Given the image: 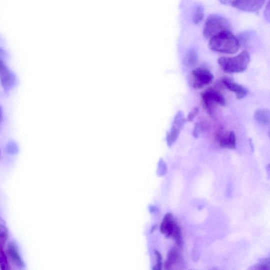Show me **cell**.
Returning <instances> with one entry per match:
<instances>
[{"label":"cell","mask_w":270,"mask_h":270,"mask_svg":"<svg viewBox=\"0 0 270 270\" xmlns=\"http://www.w3.org/2000/svg\"><path fill=\"white\" fill-rule=\"evenodd\" d=\"M208 46L214 52L233 54L239 50L240 42L234 34L226 31L211 38Z\"/></svg>","instance_id":"6da1fadb"},{"label":"cell","mask_w":270,"mask_h":270,"mask_svg":"<svg viewBox=\"0 0 270 270\" xmlns=\"http://www.w3.org/2000/svg\"><path fill=\"white\" fill-rule=\"evenodd\" d=\"M250 60L249 54L246 51H244L235 56H222L218 62L224 72L228 73H239L247 69Z\"/></svg>","instance_id":"7a4b0ae2"},{"label":"cell","mask_w":270,"mask_h":270,"mask_svg":"<svg viewBox=\"0 0 270 270\" xmlns=\"http://www.w3.org/2000/svg\"><path fill=\"white\" fill-rule=\"evenodd\" d=\"M230 25L228 19L218 14L210 15L206 19L204 35L210 38L226 31H230Z\"/></svg>","instance_id":"3957f363"},{"label":"cell","mask_w":270,"mask_h":270,"mask_svg":"<svg viewBox=\"0 0 270 270\" xmlns=\"http://www.w3.org/2000/svg\"><path fill=\"white\" fill-rule=\"evenodd\" d=\"M161 232L168 238L175 240L177 246L182 245V238L181 229L170 213L167 214L164 218L160 226Z\"/></svg>","instance_id":"277c9868"},{"label":"cell","mask_w":270,"mask_h":270,"mask_svg":"<svg viewBox=\"0 0 270 270\" xmlns=\"http://www.w3.org/2000/svg\"><path fill=\"white\" fill-rule=\"evenodd\" d=\"M202 105L210 116L214 114L216 105L224 106L226 100L224 96L214 88H208L200 94Z\"/></svg>","instance_id":"5b68a950"},{"label":"cell","mask_w":270,"mask_h":270,"mask_svg":"<svg viewBox=\"0 0 270 270\" xmlns=\"http://www.w3.org/2000/svg\"><path fill=\"white\" fill-rule=\"evenodd\" d=\"M214 79V76L210 70L200 67L192 70L189 82L192 88L200 90L211 84Z\"/></svg>","instance_id":"8992f818"},{"label":"cell","mask_w":270,"mask_h":270,"mask_svg":"<svg viewBox=\"0 0 270 270\" xmlns=\"http://www.w3.org/2000/svg\"><path fill=\"white\" fill-rule=\"evenodd\" d=\"M0 81L6 92L10 90L16 82L15 74L8 68L2 58H0Z\"/></svg>","instance_id":"52a82bcc"},{"label":"cell","mask_w":270,"mask_h":270,"mask_svg":"<svg viewBox=\"0 0 270 270\" xmlns=\"http://www.w3.org/2000/svg\"><path fill=\"white\" fill-rule=\"evenodd\" d=\"M184 267V260L178 250L175 248L170 249L165 262L166 270H182Z\"/></svg>","instance_id":"ba28073f"},{"label":"cell","mask_w":270,"mask_h":270,"mask_svg":"<svg viewBox=\"0 0 270 270\" xmlns=\"http://www.w3.org/2000/svg\"><path fill=\"white\" fill-rule=\"evenodd\" d=\"M221 3L228 4L231 6L238 8L241 10L248 12H254L258 10L261 8L265 1L260 0V1H220Z\"/></svg>","instance_id":"9c48e42d"},{"label":"cell","mask_w":270,"mask_h":270,"mask_svg":"<svg viewBox=\"0 0 270 270\" xmlns=\"http://www.w3.org/2000/svg\"><path fill=\"white\" fill-rule=\"evenodd\" d=\"M223 84L228 90L236 94V98L238 100L243 99L248 94V90L244 88V86L237 84L228 78L224 79Z\"/></svg>","instance_id":"30bf717a"},{"label":"cell","mask_w":270,"mask_h":270,"mask_svg":"<svg viewBox=\"0 0 270 270\" xmlns=\"http://www.w3.org/2000/svg\"><path fill=\"white\" fill-rule=\"evenodd\" d=\"M216 140L219 142L221 147L230 149L236 148V139L234 132L222 133L218 137Z\"/></svg>","instance_id":"8fae6325"},{"label":"cell","mask_w":270,"mask_h":270,"mask_svg":"<svg viewBox=\"0 0 270 270\" xmlns=\"http://www.w3.org/2000/svg\"><path fill=\"white\" fill-rule=\"evenodd\" d=\"M8 253L15 265L21 268L24 267V263L20 256L19 255L16 246L14 244L11 243L9 244L8 246Z\"/></svg>","instance_id":"7c38bea8"},{"label":"cell","mask_w":270,"mask_h":270,"mask_svg":"<svg viewBox=\"0 0 270 270\" xmlns=\"http://www.w3.org/2000/svg\"><path fill=\"white\" fill-rule=\"evenodd\" d=\"M198 60V52L194 48H191L184 58V64L188 67H194L197 64Z\"/></svg>","instance_id":"4fadbf2b"},{"label":"cell","mask_w":270,"mask_h":270,"mask_svg":"<svg viewBox=\"0 0 270 270\" xmlns=\"http://www.w3.org/2000/svg\"><path fill=\"white\" fill-rule=\"evenodd\" d=\"M255 120L260 123L268 125L270 124V112L266 108L258 110L254 116Z\"/></svg>","instance_id":"5bb4252c"},{"label":"cell","mask_w":270,"mask_h":270,"mask_svg":"<svg viewBox=\"0 0 270 270\" xmlns=\"http://www.w3.org/2000/svg\"><path fill=\"white\" fill-rule=\"evenodd\" d=\"M186 120L184 118V113L182 111L177 112L174 119L172 128L180 130L184 126Z\"/></svg>","instance_id":"9a60e30c"},{"label":"cell","mask_w":270,"mask_h":270,"mask_svg":"<svg viewBox=\"0 0 270 270\" xmlns=\"http://www.w3.org/2000/svg\"><path fill=\"white\" fill-rule=\"evenodd\" d=\"M204 16V10L200 6H198L192 12V20L196 24H199Z\"/></svg>","instance_id":"2e32d148"},{"label":"cell","mask_w":270,"mask_h":270,"mask_svg":"<svg viewBox=\"0 0 270 270\" xmlns=\"http://www.w3.org/2000/svg\"><path fill=\"white\" fill-rule=\"evenodd\" d=\"M268 258L262 260L258 264L250 267L248 270H270Z\"/></svg>","instance_id":"e0dca14e"},{"label":"cell","mask_w":270,"mask_h":270,"mask_svg":"<svg viewBox=\"0 0 270 270\" xmlns=\"http://www.w3.org/2000/svg\"><path fill=\"white\" fill-rule=\"evenodd\" d=\"M180 130L171 128L170 132L167 134V142L169 146H171L178 140Z\"/></svg>","instance_id":"ac0fdd59"},{"label":"cell","mask_w":270,"mask_h":270,"mask_svg":"<svg viewBox=\"0 0 270 270\" xmlns=\"http://www.w3.org/2000/svg\"><path fill=\"white\" fill-rule=\"evenodd\" d=\"M0 266L2 270H10L8 258L3 247H0Z\"/></svg>","instance_id":"d6986e66"},{"label":"cell","mask_w":270,"mask_h":270,"mask_svg":"<svg viewBox=\"0 0 270 270\" xmlns=\"http://www.w3.org/2000/svg\"><path fill=\"white\" fill-rule=\"evenodd\" d=\"M8 230L2 224H0V247H3L8 238Z\"/></svg>","instance_id":"ffe728a7"},{"label":"cell","mask_w":270,"mask_h":270,"mask_svg":"<svg viewBox=\"0 0 270 270\" xmlns=\"http://www.w3.org/2000/svg\"><path fill=\"white\" fill-rule=\"evenodd\" d=\"M158 172H159V175L160 176L165 175L167 172L166 164L162 160L160 162Z\"/></svg>","instance_id":"44dd1931"},{"label":"cell","mask_w":270,"mask_h":270,"mask_svg":"<svg viewBox=\"0 0 270 270\" xmlns=\"http://www.w3.org/2000/svg\"><path fill=\"white\" fill-rule=\"evenodd\" d=\"M157 258V264L156 266L154 268V270H162V258L160 254L156 250L155 252Z\"/></svg>","instance_id":"7402d4cb"},{"label":"cell","mask_w":270,"mask_h":270,"mask_svg":"<svg viewBox=\"0 0 270 270\" xmlns=\"http://www.w3.org/2000/svg\"><path fill=\"white\" fill-rule=\"evenodd\" d=\"M199 110L198 108H195L192 109L189 113L187 120L188 122H192L196 117V116L198 114Z\"/></svg>","instance_id":"603a6c76"},{"label":"cell","mask_w":270,"mask_h":270,"mask_svg":"<svg viewBox=\"0 0 270 270\" xmlns=\"http://www.w3.org/2000/svg\"><path fill=\"white\" fill-rule=\"evenodd\" d=\"M202 129L200 123L198 122L196 124V126L194 128V132H192V135L194 136L197 138L198 136V134Z\"/></svg>","instance_id":"cb8c5ba5"},{"label":"cell","mask_w":270,"mask_h":270,"mask_svg":"<svg viewBox=\"0 0 270 270\" xmlns=\"http://www.w3.org/2000/svg\"><path fill=\"white\" fill-rule=\"evenodd\" d=\"M264 16L267 20L269 22L270 19V2H268L266 6V7L264 11Z\"/></svg>","instance_id":"d4e9b609"},{"label":"cell","mask_w":270,"mask_h":270,"mask_svg":"<svg viewBox=\"0 0 270 270\" xmlns=\"http://www.w3.org/2000/svg\"><path fill=\"white\" fill-rule=\"evenodd\" d=\"M3 117V109L1 106H0V122L2 120Z\"/></svg>","instance_id":"484cf974"}]
</instances>
